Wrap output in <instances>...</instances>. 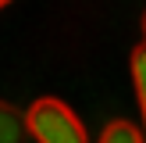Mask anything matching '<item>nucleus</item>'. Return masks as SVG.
I'll return each instance as SVG.
<instances>
[{"instance_id":"1","label":"nucleus","mask_w":146,"mask_h":143,"mask_svg":"<svg viewBox=\"0 0 146 143\" xmlns=\"http://www.w3.org/2000/svg\"><path fill=\"white\" fill-rule=\"evenodd\" d=\"M25 122H29V136L36 143H89L82 118L57 97L32 100V107L25 111Z\"/></svg>"},{"instance_id":"2","label":"nucleus","mask_w":146,"mask_h":143,"mask_svg":"<svg viewBox=\"0 0 146 143\" xmlns=\"http://www.w3.org/2000/svg\"><path fill=\"white\" fill-rule=\"evenodd\" d=\"M25 132H29L25 114L14 104L0 100V143H25Z\"/></svg>"},{"instance_id":"3","label":"nucleus","mask_w":146,"mask_h":143,"mask_svg":"<svg viewBox=\"0 0 146 143\" xmlns=\"http://www.w3.org/2000/svg\"><path fill=\"white\" fill-rule=\"evenodd\" d=\"M128 72H132L135 100H139V114H143V136H146V43L132 50V57H128Z\"/></svg>"},{"instance_id":"4","label":"nucleus","mask_w":146,"mask_h":143,"mask_svg":"<svg viewBox=\"0 0 146 143\" xmlns=\"http://www.w3.org/2000/svg\"><path fill=\"white\" fill-rule=\"evenodd\" d=\"M96 143H146V136L132 125V122L114 118V122H107V125H104V132H100Z\"/></svg>"},{"instance_id":"5","label":"nucleus","mask_w":146,"mask_h":143,"mask_svg":"<svg viewBox=\"0 0 146 143\" xmlns=\"http://www.w3.org/2000/svg\"><path fill=\"white\" fill-rule=\"evenodd\" d=\"M143 36H146V11H143Z\"/></svg>"},{"instance_id":"6","label":"nucleus","mask_w":146,"mask_h":143,"mask_svg":"<svg viewBox=\"0 0 146 143\" xmlns=\"http://www.w3.org/2000/svg\"><path fill=\"white\" fill-rule=\"evenodd\" d=\"M0 11H4V0H0Z\"/></svg>"}]
</instances>
